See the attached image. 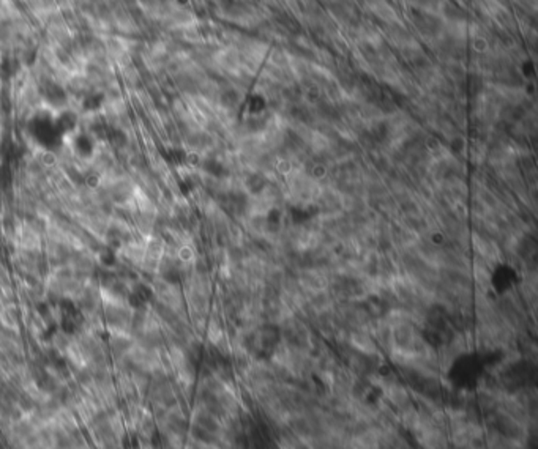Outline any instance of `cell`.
Segmentation results:
<instances>
[{"mask_svg": "<svg viewBox=\"0 0 538 449\" xmlns=\"http://www.w3.org/2000/svg\"><path fill=\"white\" fill-rule=\"evenodd\" d=\"M382 429L378 424H364L350 420L344 445L346 449H380Z\"/></svg>", "mask_w": 538, "mask_h": 449, "instance_id": "cell-5", "label": "cell"}, {"mask_svg": "<svg viewBox=\"0 0 538 449\" xmlns=\"http://www.w3.org/2000/svg\"><path fill=\"white\" fill-rule=\"evenodd\" d=\"M518 15H537L538 0H507Z\"/></svg>", "mask_w": 538, "mask_h": 449, "instance_id": "cell-9", "label": "cell"}, {"mask_svg": "<svg viewBox=\"0 0 538 449\" xmlns=\"http://www.w3.org/2000/svg\"><path fill=\"white\" fill-rule=\"evenodd\" d=\"M408 8L429 11V13H438L440 0H404Z\"/></svg>", "mask_w": 538, "mask_h": 449, "instance_id": "cell-10", "label": "cell"}, {"mask_svg": "<svg viewBox=\"0 0 538 449\" xmlns=\"http://www.w3.org/2000/svg\"><path fill=\"white\" fill-rule=\"evenodd\" d=\"M438 15L444 21L445 26H456V24H469L472 21V15L464 3L458 0H440Z\"/></svg>", "mask_w": 538, "mask_h": 449, "instance_id": "cell-8", "label": "cell"}, {"mask_svg": "<svg viewBox=\"0 0 538 449\" xmlns=\"http://www.w3.org/2000/svg\"><path fill=\"white\" fill-rule=\"evenodd\" d=\"M210 7L215 17L245 32L256 30L265 17L259 5L251 0H214Z\"/></svg>", "mask_w": 538, "mask_h": 449, "instance_id": "cell-1", "label": "cell"}, {"mask_svg": "<svg viewBox=\"0 0 538 449\" xmlns=\"http://www.w3.org/2000/svg\"><path fill=\"white\" fill-rule=\"evenodd\" d=\"M429 54L434 59V62L438 65L440 63H450V62H459V63H468L470 57V52L468 50V41L463 36H458L451 32H447L438 36L436 40L431 41L428 45Z\"/></svg>", "mask_w": 538, "mask_h": 449, "instance_id": "cell-3", "label": "cell"}, {"mask_svg": "<svg viewBox=\"0 0 538 449\" xmlns=\"http://www.w3.org/2000/svg\"><path fill=\"white\" fill-rule=\"evenodd\" d=\"M408 432L414 436L419 449H450L445 423L428 415L421 409H419V415Z\"/></svg>", "mask_w": 538, "mask_h": 449, "instance_id": "cell-2", "label": "cell"}, {"mask_svg": "<svg viewBox=\"0 0 538 449\" xmlns=\"http://www.w3.org/2000/svg\"><path fill=\"white\" fill-rule=\"evenodd\" d=\"M378 26L380 29V33L384 36L385 43L396 52V56L410 50V47L420 45V41L417 40L412 30L409 29L408 24L403 20L389 24H378Z\"/></svg>", "mask_w": 538, "mask_h": 449, "instance_id": "cell-6", "label": "cell"}, {"mask_svg": "<svg viewBox=\"0 0 538 449\" xmlns=\"http://www.w3.org/2000/svg\"><path fill=\"white\" fill-rule=\"evenodd\" d=\"M458 2H461V3L465 5V3H468V0H458Z\"/></svg>", "mask_w": 538, "mask_h": 449, "instance_id": "cell-11", "label": "cell"}, {"mask_svg": "<svg viewBox=\"0 0 538 449\" xmlns=\"http://www.w3.org/2000/svg\"><path fill=\"white\" fill-rule=\"evenodd\" d=\"M350 349H354L359 353H364L366 356H373V358H385L382 355V351L379 350L376 341L370 331L365 330H354V331H346V337L344 341ZM341 344V342H340Z\"/></svg>", "mask_w": 538, "mask_h": 449, "instance_id": "cell-7", "label": "cell"}, {"mask_svg": "<svg viewBox=\"0 0 538 449\" xmlns=\"http://www.w3.org/2000/svg\"><path fill=\"white\" fill-rule=\"evenodd\" d=\"M403 21L412 30L417 40H419L421 45L426 46L431 43V41L436 40L438 36L442 35L445 30V24L440 20V16L438 13H429V11L406 7Z\"/></svg>", "mask_w": 538, "mask_h": 449, "instance_id": "cell-4", "label": "cell"}]
</instances>
